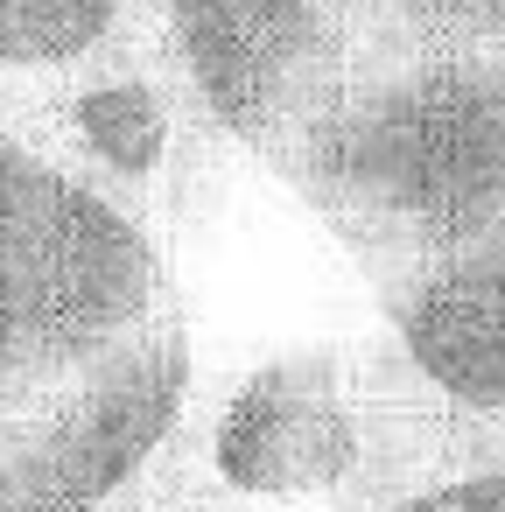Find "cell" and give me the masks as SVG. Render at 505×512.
Here are the masks:
<instances>
[{
  "label": "cell",
  "mask_w": 505,
  "mask_h": 512,
  "mask_svg": "<svg viewBox=\"0 0 505 512\" xmlns=\"http://www.w3.org/2000/svg\"><path fill=\"white\" fill-rule=\"evenodd\" d=\"M148 36L218 141L274 162L344 85L358 0H148Z\"/></svg>",
  "instance_id": "obj_5"
},
{
  "label": "cell",
  "mask_w": 505,
  "mask_h": 512,
  "mask_svg": "<svg viewBox=\"0 0 505 512\" xmlns=\"http://www.w3.org/2000/svg\"><path fill=\"white\" fill-rule=\"evenodd\" d=\"M162 316L169 260L0 134V414L99 372Z\"/></svg>",
  "instance_id": "obj_3"
},
{
  "label": "cell",
  "mask_w": 505,
  "mask_h": 512,
  "mask_svg": "<svg viewBox=\"0 0 505 512\" xmlns=\"http://www.w3.org/2000/svg\"><path fill=\"white\" fill-rule=\"evenodd\" d=\"M365 281L505 232V43L358 50L267 162Z\"/></svg>",
  "instance_id": "obj_2"
},
{
  "label": "cell",
  "mask_w": 505,
  "mask_h": 512,
  "mask_svg": "<svg viewBox=\"0 0 505 512\" xmlns=\"http://www.w3.org/2000/svg\"><path fill=\"white\" fill-rule=\"evenodd\" d=\"M148 36V0H0V106Z\"/></svg>",
  "instance_id": "obj_7"
},
{
  "label": "cell",
  "mask_w": 505,
  "mask_h": 512,
  "mask_svg": "<svg viewBox=\"0 0 505 512\" xmlns=\"http://www.w3.org/2000/svg\"><path fill=\"white\" fill-rule=\"evenodd\" d=\"M0 134L22 141L71 190H85L99 211H113L162 260H176V246L204 218L218 169L232 155L155 36H141L29 99H8Z\"/></svg>",
  "instance_id": "obj_4"
},
{
  "label": "cell",
  "mask_w": 505,
  "mask_h": 512,
  "mask_svg": "<svg viewBox=\"0 0 505 512\" xmlns=\"http://www.w3.org/2000/svg\"><path fill=\"white\" fill-rule=\"evenodd\" d=\"M386 43H505V0H358V50Z\"/></svg>",
  "instance_id": "obj_8"
},
{
  "label": "cell",
  "mask_w": 505,
  "mask_h": 512,
  "mask_svg": "<svg viewBox=\"0 0 505 512\" xmlns=\"http://www.w3.org/2000/svg\"><path fill=\"white\" fill-rule=\"evenodd\" d=\"M379 337L505 470V232L372 281Z\"/></svg>",
  "instance_id": "obj_6"
},
{
  "label": "cell",
  "mask_w": 505,
  "mask_h": 512,
  "mask_svg": "<svg viewBox=\"0 0 505 512\" xmlns=\"http://www.w3.org/2000/svg\"><path fill=\"white\" fill-rule=\"evenodd\" d=\"M498 470L386 337H323L190 379L106 512H386Z\"/></svg>",
  "instance_id": "obj_1"
}]
</instances>
